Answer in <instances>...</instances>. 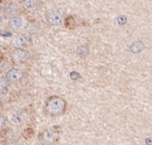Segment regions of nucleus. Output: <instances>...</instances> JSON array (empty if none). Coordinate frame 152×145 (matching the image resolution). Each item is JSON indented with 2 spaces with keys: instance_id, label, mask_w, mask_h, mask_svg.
Returning a JSON list of instances; mask_svg holds the SVG:
<instances>
[{
  "instance_id": "1",
  "label": "nucleus",
  "mask_w": 152,
  "mask_h": 145,
  "mask_svg": "<svg viewBox=\"0 0 152 145\" xmlns=\"http://www.w3.org/2000/svg\"><path fill=\"white\" fill-rule=\"evenodd\" d=\"M66 108V102L60 96H51L45 105V112L49 116H60Z\"/></svg>"
},
{
  "instance_id": "2",
  "label": "nucleus",
  "mask_w": 152,
  "mask_h": 145,
  "mask_svg": "<svg viewBox=\"0 0 152 145\" xmlns=\"http://www.w3.org/2000/svg\"><path fill=\"white\" fill-rule=\"evenodd\" d=\"M28 52L24 48H14L11 52V60L14 64H23L28 60Z\"/></svg>"
},
{
  "instance_id": "3",
  "label": "nucleus",
  "mask_w": 152,
  "mask_h": 145,
  "mask_svg": "<svg viewBox=\"0 0 152 145\" xmlns=\"http://www.w3.org/2000/svg\"><path fill=\"white\" fill-rule=\"evenodd\" d=\"M45 16L47 23L51 26H59L63 22V15L58 10H49Z\"/></svg>"
},
{
  "instance_id": "4",
  "label": "nucleus",
  "mask_w": 152,
  "mask_h": 145,
  "mask_svg": "<svg viewBox=\"0 0 152 145\" xmlns=\"http://www.w3.org/2000/svg\"><path fill=\"white\" fill-rule=\"evenodd\" d=\"M59 139V134L56 132L53 129H48L45 130L44 132L40 134V141L45 145H51L56 143Z\"/></svg>"
},
{
  "instance_id": "5",
  "label": "nucleus",
  "mask_w": 152,
  "mask_h": 145,
  "mask_svg": "<svg viewBox=\"0 0 152 145\" xmlns=\"http://www.w3.org/2000/svg\"><path fill=\"white\" fill-rule=\"evenodd\" d=\"M9 26L14 32H20L25 28L26 21L21 15H13L9 20Z\"/></svg>"
},
{
  "instance_id": "6",
  "label": "nucleus",
  "mask_w": 152,
  "mask_h": 145,
  "mask_svg": "<svg viewBox=\"0 0 152 145\" xmlns=\"http://www.w3.org/2000/svg\"><path fill=\"white\" fill-rule=\"evenodd\" d=\"M24 72L19 68H11L7 72L6 79L10 82H18L23 78Z\"/></svg>"
},
{
  "instance_id": "7",
  "label": "nucleus",
  "mask_w": 152,
  "mask_h": 145,
  "mask_svg": "<svg viewBox=\"0 0 152 145\" xmlns=\"http://www.w3.org/2000/svg\"><path fill=\"white\" fill-rule=\"evenodd\" d=\"M28 44L29 39L25 35H15L12 39V46L14 48H25Z\"/></svg>"
},
{
  "instance_id": "8",
  "label": "nucleus",
  "mask_w": 152,
  "mask_h": 145,
  "mask_svg": "<svg viewBox=\"0 0 152 145\" xmlns=\"http://www.w3.org/2000/svg\"><path fill=\"white\" fill-rule=\"evenodd\" d=\"M38 6H39L38 0H24L23 1V9L28 13L35 12L38 9Z\"/></svg>"
},
{
  "instance_id": "9",
  "label": "nucleus",
  "mask_w": 152,
  "mask_h": 145,
  "mask_svg": "<svg viewBox=\"0 0 152 145\" xmlns=\"http://www.w3.org/2000/svg\"><path fill=\"white\" fill-rule=\"evenodd\" d=\"M145 49V44L142 41H135L129 46V50L133 53H140Z\"/></svg>"
},
{
  "instance_id": "10",
  "label": "nucleus",
  "mask_w": 152,
  "mask_h": 145,
  "mask_svg": "<svg viewBox=\"0 0 152 145\" xmlns=\"http://www.w3.org/2000/svg\"><path fill=\"white\" fill-rule=\"evenodd\" d=\"M7 86H8V80L6 79V77H0V90L7 88Z\"/></svg>"
},
{
  "instance_id": "11",
  "label": "nucleus",
  "mask_w": 152,
  "mask_h": 145,
  "mask_svg": "<svg viewBox=\"0 0 152 145\" xmlns=\"http://www.w3.org/2000/svg\"><path fill=\"white\" fill-rule=\"evenodd\" d=\"M6 117L2 116V115H0V129H2L4 125H6Z\"/></svg>"
},
{
  "instance_id": "12",
  "label": "nucleus",
  "mask_w": 152,
  "mask_h": 145,
  "mask_svg": "<svg viewBox=\"0 0 152 145\" xmlns=\"http://www.w3.org/2000/svg\"><path fill=\"white\" fill-rule=\"evenodd\" d=\"M125 22H126V17H125L124 15H122L121 17H118V23H120V24H124Z\"/></svg>"
},
{
  "instance_id": "13",
  "label": "nucleus",
  "mask_w": 152,
  "mask_h": 145,
  "mask_svg": "<svg viewBox=\"0 0 152 145\" xmlns=\"http://www.w3.org/2000/svg\"><path fill=\"white\" fill-rule=\"evenodd\" d=\"M0 59H1V57H0Z\"/></svg>"
}]
</instances>
